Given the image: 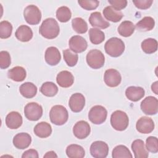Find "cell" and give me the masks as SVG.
I'll return each instance as SVG.
<instances>
[{
  "label": "cell",
  "instance_id": "cell-25",
  "mask_svg": "<svg viewBox=\"0 0 158 158\" xmlns=\"http://www.w3.org/2000/svg\"><path fill=\"white\" fill-rule=\"evenodd\" d=\"M7 76L13 81L20 82L25 80L27 76V72L23 67L16 66L8 70Z\"/></svg>",
  "mask_w": 158,
  "mask_h": 158
},
{
  "label": "cell",
  "instance_id": "cell-42",
  "mask_svg": "<svg viewBox=\"0 0 158 158\" xmlns=\"http://www.w3.org/2000/svg\"><path fill=\"white\" fill-rule=\"evenodd\" d=\"M135 6L139 9H147L149 8L152 2V0H133Z\"/></svg>",
  "mask_w": 158,
  "mask_h": 158
},
{
  "label": "cell",
  "instance_id": "cell-33",
  "mask_svg": "<svg viewBox=\"0 0 158 158\" xmlns=\"http://www.w3.org/2000/svg\"><path fill=\"white\" fill-rule=\"evenodd\" d=\"M90 41L94 44H99L104 41L105 35L102 31L98 28H91L89 30Z\"/></svg>",
  "mask_w": 158,
  "mask_h": 158
},
{
  "label": "cell",
  "instance_id": "cell-3",
  "mask_svg": "<svg viewBox=\"0 0 158 158\" xmlns=\"http://www.w3.org/2000/svg\"><path fill=\"white\" fill-rule=\"evenodd\" d=\"M49 118L53 124L62 125L68 120V111L66 108L62 105L54 106L50 110Z\"/></svg>",
  "mask_w": 158,
  "mask_h": 158
},
{
  "label": "cell",
  "instance_id": "cell-12",
  "mask_svg": "<svg viewBox=\"0 0 158 158\" xmlns=\"http://www.w3.org/2000/svg\"><path fill=\"white\" fill-rule=\"evenodd\" d=\"M70 49L75 53H80L85 51L88 43L86 40L80 35H74L70 38L69 41Z\"/></svg>",
  "mask_w": 158,
  "mask_h": 158
},
{
  "label": "cell",
  "instance_id": "cell-39",
  "mask_svg": "<svg viewBox=\"0 0 158 158\" xmlns=\"http://www.w3.org/2000/svg\"><path fill=\"white\" fill-rule=\"evenodd\" d=\"M146 149L152 153L158 152V142L157 138L155 136H149L146 141Z\"/></svg>",
  "mask_w": 158,
  "mask_h": 158
},
{
  "label": "cell",
  "instance_id": "cell-18",
  "mask_svg": "<svg viewBox=\"0 0 158 158\" xmlns=\"http://www.w3.org/2000/svg\"><path fill=\"white\" fill-rule=\"evenodd\" d=\"M22 117L18 112H9L6 117V125L10 129H17L22 124Z\"/></svg>",
  "mask_w": 158,
  "mask_h": 158
},
{
  "label": "cell",
  "instance_id": "cell-13",
  "mask_svg": "<svg viewBox=\"0 0 158 158\" xmlns=\"http://www.w3.org/2000/svg\"><path fill=\"white\" fill-rule=\"evenodd\" d=\"M91 132V128L89 123L85 120L77 122L73 128L74 136L80 139L86 138Z\"/></svg>",
  "mask_w": 158,
  "mask_h": 158
},
{
  "label": "cell",
  "instance_id": "cell-10",
  "mask_svg": "<svg viewBox=\"0 0 158 158\" xmlns=\"http://www.w3.org/2000/svg\"><path fill=\"white\" fill-rule=\"evenodd\" d=\"M109 152V146L102 141H96L90 146V153L95 158H105Z\"/></svg>",
  "mask_w": 158,
  "mask_h": 158
},
{
  "label": "cell",
  "instance_id": "cell-15",
  "mask_svg": "<svg viewBox=\"0 0 158 158\" xmlns=\"http://www.w3.org/2000/svg\"><path fill=\"white\" fill-rule=\"evenodd\" d=\"M85 105V98L81 93L73 94L69 102V106L71 110L73 112H80Z\"/></svg>",
  "mask_w": 158,
  "mask_h": 158
},
{
  "label": "cell",
  "instance_id": "cell-34",
  "mask_svg": "<svg viewBox=\"0 0 158 158\" xmlns=\"http://www.w3.org/2000/svg\"><path fill=\"white\" fill-rule=\"evenodd\" d=\"M142 50L146 54H152L157 49V41L154 38H147L141 43Z\"/></svg>",
  "mask_w": 158,
  "mask_h": 158
},
{
  "label": "cell",
  "instance_id": "cell-24",
  "mask_svg": "<svg viewBox=\"0 0 158 158\" xmlns=\"http://www.w3.org/2000/svg\"><path fill=\"white\" fill-rule=\"evenodd\" d=\"M16 38L22 42H27L31 40L33 37V31L27 25H22L18 27L15 33Z\"/></svg>",
  "mask_w": 158,
  "mask_h": 158
},
{
  "label": "cell",
  "instance_id": "cell-5",
  "mask_svg": "<svg viewBox=\"0 0 158 158\" xmlns=\"http://www.w3.org/2000/svg\"><path fill=\"white\" fill-rule=\"evenodd\" d=\"M86 59L88 65L94 69L101 68L105 62V57L103 53L98 49L89 51L86 55Z\"/></svg>",
  "mask_w": 158,
  "mask_h": 158
},
{
  "label": "cell",
  "instance_id": "cell-8",
  "mask_svg": "<svg viewBox=\"0 0 158 158\" xmlns=\"http://www.w3.org/2000/svg\"><path fill=\"white\" fill-rule=\"evenodd\" d=\"M24 114L28 120L36 121L43 115V108L41 105L36 102H29L25 106Z\"/></svg>",
  "mask_w": 158,
  "mask_h": 158
},
{
  "label": "cell",
  "instance_id": "cell-41",
  "mask_svg": "<svg viewBox=\"0 0 158 158\" xmlns=\"http://www.w3.org/2000/svg\"><path fill=\"white\" fill-rule=\"evenodd\" d=\"M11 60L9 53L6 51L0 52V68L6 69L8 68L10 64Z\"/></svg>",
  "mask_w": 158,
  "mask_h": 158
},
{
  "label": "cell",
  "instance_id": "cell-44",
  "mask_svg": "<svg viewBox=\"0 0 158 158\" xmlns=\"http://www.w3.org/2000/svg\"><path fill=\"white\" fill-rule=\"evenodd\" d=\"M38 157L39 156L37 151L33 149H30L25 151L22 156V158H28V157L38 158Z\"/></svg>",
  "mask_w": 158,
  "mask_h": 158
},
{
  "label": "cell",
  "instance_id": "cell-14",
  "mask_svg": "<svg viewBox=\"0 0 158 158\" xmlns=\"http://www.w3.org/2000/svg\"><path fill=\"white\" fill-rule=\"evenodd\" d=\"M136 128L141 133L148 134L154 130V122L150 117L146 116L141 117L136 122Z\"/></svg>",
  "mask_w": 158,
  "mask_h": 158
},
{
  "label": "cell",
  "instance_id": "cell-29",
  "mask_svg": "<svg viewBox=\"0 0 158 158\" xmlns=\"http://www.w3.org/2000/svg\"><path fill=\"white\" fill-rule=\"evenodd\" d=\"M155 25V21L151 17H144L136 24V28L140 31H147L152 30Z\"/></svg>",
  "mask_w": 158,
  "mask_h": 158
},
{
  "label": "cell",
  "instance_id": "cell-32",
  "mask_svg": "<svg viewBox=\"0 0 158 158\" xmlns=\"http://www.w3.org/2000/svg\"><path fill=\"white\" fill-rule=\"evenodd\" d=\"M113 158H131L133 157L128 148L124 145H118L115 146L112 152Z\"/></svg>",
  "mask_w": 158,
  "mask_h": 158
},
{
  "label": "cell",
  "instance_id": "cell-38",
  "mask_svg": "<svg viewBox=\"0 0 158 158\" xmlns=\"http://www.w3.org/2000/svg\"><path fill=\"white\" fill-rule=\"evenodd\" d=\"M12 31V26L11 23L7 21L3 20L0 22V38L6 39L10 36Z\"/></svg>",
  "mask_w": 158,
  "mask_h": 158
},
{
  "label": "cell",
  "instance_id": "cell-6",
  "mask_svg": "<svg viewBox=\"0 0 158 158\" xmlns=\"http://www.w3.org/2000/svg\"><path fill=\"white\" fill-rule=\"evenodd\" d=\"M107 115V112L106 108L102 106L96 105L89 111L88 118L93 123L99 125L106 121Z\"/></svg>",
  "mask_w": 158,
  "mask_h": 158
},
{
  "label": "cell",
  "instance_id": "cell-16",
  "mask_svg": "<svg viewBox=\"0 0 158 158\" xmlns=\"http://www.w3.org/2000/svg\"><path fill=\"white\" fill-rule=\"evenodd\" d=\"M44 59L46 63L50 65H56L61 59V56L59 49L54 46L47 48L45 51Z\"/></svg>",
  "mask_w": 158,
  "mask_h": 158
},
{
  "label": "cell",
  "instance_id": "cell-37",
  "mask_svg": "<svg viewBox=\"0 0 158 158\" xmlns=\"http://www.w3.org/2000/svg\"><path fill=\"white\" fill-rule=\"evenodd\" d=\"M63 56L64 60L69 67H73L77 64L78 56L75 52L67 49L63 51Z\"/></svg>",
  "mask_w": 158,
  "mask_h": 158
},
{
  "label": "cell",
  "instance_id": "cell-26",
  "mask_svg": "<svg viewBox=\"0 0 158 158\" xmlns=\"http://www.w3.org/2000/svg\"><path fill=\"white\" fill-rule=\"evenodd\" d=\"M103 15L107 20L112 22H118L123 17V13L121 11L115 10L111 6H107L104 9Z\"/></svg>",
  "mask_w": 158,
  "mask_h": 158
},
{
  "label": "cell",
  "instance_id": "cell-22",
  "mask_svg": "<svg viewBox=\"0 0 158 158\" xmlns=\"http://www.w3.org/2000/svg\"><path fill=\"white\" fill-rule=\"evenodd\" d=\"M89 22L93 27H98L101 29L107 28L110 26V23L107 22L99 12H94L91 14Z\"/></svg>",
  "mask_w": 158,
  "mask_h": 158
},
{
  "label": "cell",
  "instance_id": "cell-46",
  "mask_svg": "<svg viewBox=\"0 0 158 158\" xmlns=\"http://www.w3.org/2000/svg\"><path fill=\"white\" fill-rule=\"evenodd\" d=\"M157 83H158V82L156 81L154 83H152V85L151 86L152 90V91H154L155 93L156 94H157Z\"/></svg>",
  "mask_w": 158,
  "mask_h": 158
},
{
  "label": "cell",
  "instance_id": "cell-45",
  "mask_svg": "<svg viewBox=\"0 0 158 158\" xmlns=\"http://www.w3.org/2000/svg\"><path fill=\"white\" fill-rule=\"evenodd\" d=\"M43 157H57V156L56 155V152L54 151H49L46 153L45 155H44Z\"/></svg>",
  "mask_w": 158,
  "mask_h": 158
},
{
  "label": "cell",
  "instance_id": "cell-30",
  "mask_svg": "<svg viewBox=\"0 0 158 158\" xmlns=\"http://www.w3.org/2000/svg\"><path fill=\"white\" fill-rule=\"evenodd\" d=\"M135 27L133 22L128 20L122 22L118 27V33L123 37L130 36L135 31Z\"/></svg>",
  "mask_w": 158,
  "mask_h": 158
},
{
  "label": "cell",
  "instance_id": "cell-19",
  "mask_svg": "<svg viewBox=\"0 0 158 158\" xmlns=\"http://www.w3.org/2000/svg\"><path fill=\"white\" fill-rule=\"evenodd\" d=\"M131 149L136 158H147L149 156V153L145 148L144 143L140 139H135L133 141Z\"/></svg>",
  "mask_w": 158,
  "mask_h": 158
},
{
  "label": "cell",
  "instance_id": "cell-35",
  "mask_svg": "<svg viewBox=\"0 0 158 158\" xmlns=\"http://www.w3.org/2000/svg\"><path fill=\"white\" fill-rule=\"evenodd\" d=\"M72 28L77 33L83 34L87 31L88 25L85 20L81 17H76L72 20Z\"/></svg>",
  "mask_w": 158,
  "mask_h": 158
},
{
  "label": "cell",
  "instance_id": "cell-1",
  "mask_svg": "<svg viewBox=\"0 0 158 158\" xmlns=\"http://www.w3.org/2000/svg\"><path fill=\"white\" fill-rule=\"evenodd\" d=\"M39 32L40 35L47 39L56 38L60 32L59 25L53 18H48L43 20L40 25Z\"/></svg>",
  "mask_w": 158,
  "mask_h": 158
},
{
  "label": "cell",
  "instance_id": "cell-31",
  "mask_svg": "<svg viewBox=\"0 0 158 158\" xmlns=\"http://www.w3.org/2000/svg\"><path fill=\"white\" fill-rule=\"evenodd\" d=\"M40 92L48 97H53L58 92L57 85L51 81H46L42 84L40 88Z\"/></svg>",
  "mask_w": 158,
  "mask_h": 158
},
{
  "label": "cell",
  "instance_id": "cell-36",
  "mask_svg": "<svg viewBox=\"0 0 158 158\" xmlns=\"http://www.w3.org/2000/svg\"><path fill=\"white\" fill-rule=\"evenodd\" d=\"M72 17V12L67 6H61L56 10V17L60 22H68Z\"/></svg>",
  "mask_w": 158,
  "mask_h": 158
},
{
  "label": "cell",
  "instance_id": "cell-2",
  "mask_svg": "<svg viewBox=\"0 0 158 158\" xmlns=\"http://www.w3.org/2000/svg\"><path fill=\"white\" fill-rule=\"evenodd\" d=\"M106 52L111 57H117L121 56L125 50L123 41L117 37H112L109 39L104 45Z\"/></svg>",
  "mask_w": 158,
  "mask_h": 158
},
{
  "label": "cell",
  "instance_id": "cell-23",
  "mask_svg": "<svg viewBox=\"0 0 158 158\" xmlns=\"http://www.w3.org/2000/svg\"><path fill=\"white\" fill-rule=\"evenodd\" d=\"M33 131L37 136L41 138H46L51 135L52 133V128L49 123L45 122H41L35 126Z\"/></svg>",
  "mask_w": 158,
  "mask_h": 158
},
{
  "label": "cell",
  "instance_id": "cell-9",
  "mask_svg": "<svg viewBox=\"0 0 158 158\" xmlns=\"http://www.w3.org/2000/svg\"><path fill=\"white\" fill-rule=\"evenodd\" d=\"M141 109L146 115H155L158 111V101L155 97L149 96L145 98L141 102Z\"/></svg>",
  "mask_w": 158,
  "mask_h": 158
},
{
  "label": "cell",
  "instance_id": "cell-21",
  "mask_svg": "<svg viewBox=\"0 0 158 158\" xmlns=\"http://www.w3.org/2000/svg\"><path fill=\"white\" fill-rule=\"evenodd\" d=\"M145 94L144 89L140 86H131L126 89V97L133 102H136L143 98Z\"/></svg>",
  "mask_w": 158,
  "mask_h": 158
},
{
  "label": "cell",
  "instance_id": "cell-28",
  "mask_svg": "<svg viewBox=\"0 0 158 158\" xmlns=\"http://www.w3.org/2000/svg\"><path fill=\"white\" fill-rule=\"evenodd\" d=\"M67 156L70 158H83L85 155L83 148L78 144H72L68 146L66 148Z\"/></svg>",
  "mask_w": 158,
  "mask_h": 158
},
{
  "label": "cell",
  "instance_id": "cell-11",
  "mask_svg": "<svg viewBox=\"0 0 158 158\" xmlns=\"http://www.w3.org/2000/svg\"><path fill=\"white\" fill-rule=\"evenodd\" d=\"M104 81L107 86L114 88L120 84L122 77L118 70L110 69L106 70L104 75Z\"/></svg>",
  "mask_w": 158,
  "mask_h": 158
},
{
  "label": "cell",
  "instance_id": "cell-43",
  "mask_svg": "<svg viewBox=\"0 0 158 158\" xmlns=\"http://www.w3.org/2000/svg\"><path fill=\"white\" fill-rule=\"evenodd\" d=\"M108 2L114 9L118 11H120L127 5V1L126 0H109Z\"/></svg>",
  "mask_w": 158,
  "mask_h": 158
},
{
  "label": "cell",
  "instance_id": "cell-7",
  "mask_svg": "<svg viewBox=\"0 0 158 158\" xmlns=\"http://www.w3.org/2000/svg\"><path fill=\"white\" fill-rule=\"evenodd\" d=\"M23 17L28 24L37 25L41 21V12L37 6L29 5L23 10Z\"/></svg>",
  "mask_w": 158,
  "mask_h": 158
},
{
  "label": "cell",
  "instance_id": "cell-20",
  "mask_svg": "<svg viewBox=\"0 0 158 158\" xmlns=\"http://www.w3.org/2000/svg\"><path fill=\"white\" fill-rule=\"evenodd\" d=\"M56 81L60 86L62 88H69L73 85L74 77L72 73L69 71H61L56 77Z\"/></svg>",
  "mask_w": 158,
  "mask_h": 158
},
{
  "label": "cell",
  "instance_id": "cell-4",
  "mask_svg": "<svg viewBox=\"0 0 158 158\" xmlns=\"http://www.w3.org/2000/svg\"><path fill=\"white\" fill-rule=\"evenodd\" d=\"M129 119L127 114L122 110L114 111L110 116V124L114 129L123 131L128 127Z\"/></svg>",
  "mask_w": 158,
  "mask_h": 158
},
{
  "label": "cell",
  "instance_id": "cell-40",
  "mask_svg": "<svg viewBox=\"0 0 158 158\" xmlns=\"http://www.w3.org/2000/svg\"><path fill=\"white\" fill-rule=\"evenodd\" d=\"M78 3L83 9L87 10L96 9L99 4V2L97 0H81L78 1Z\"/></svg>",
  "mask_w": 158,
  "mask_h": 158
},
{
  "label": "cell",
  "instance_id": "cell-17",
  "mask_svg": "<svg viewBox=\"0 0 158 158\" xmlns=\"http://www.w3.org/2000/svg\"><path fill=\"white\" fill-rule=\"evenodd\" d=\"M31 137L27 133H19L13 138L14 146L19 149L27 148L31 144Z\"/></svg>",
  "mask_w": 158,
  "mask_h": 158
},
{
  "label": "cell",
  "instance_id": "cell-27",
  "mask_svg": "<svg viewBox=\"0 0 158 158\" xmlns=\"http://www.w3.org/2000/svg\"><path fill=\"white\" fill-rule=\"evenodd\" d=\"M19 91L24 98L30 99L36 94L37 88L33 83L25 82L20 85Z\"/></svg>",
  "mask_w": 158,
  "mask_h": 158
}]
</instances>
